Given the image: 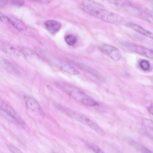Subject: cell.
<instances>
[{"instance_id": "cell-1", "label": "cell", "mask_w": 153, "mask_h": 153, "mask_svg": "<svg viewBox=\"0 0 153 153\" xmlns=\"http://www.w3.org/2000/svg\"><path fill=\"white\" fill-rule=\"evenodd\" d=\"M81 7L89 14L105 22L118 23L123 20L121 16L102 9L99 4L91 0H82Z\"/></svg>"}, {"instance_id": "cell-2", "label": "cell", "mask_w": 153, "mask_h": 153, "mask_svg": "<svg viewBox=\"0 0 153 153\" xmlns=\"http://www.w3.org/2000/svg\"><path fill=\"white\" fill-rule=\"evenodd\" d=\"M57 85L72 98L85 105L91 106L98 105V103L90 96L72 85L63 83H59Z\"/></svg>"}, {"instance_id": "cell-3", "label": "cell", "mask_w": 153, "mask_h": 153, "mask_svg": "<svg viewBox=\"0 0 153 153\" xmlns=\"http://www.w3.org/2000/svg\"><path fill=\"white\" fill-rule=\"evenodd\" d=\"M57 108L70 117L86 125L95 131L99 134L103 136L105 134L104 131L97 124L86 116L80 114L69 108L59 105Z\"/></svg>"}, {"instance_id": "cell-4", "label": "cell", "mask_w": 153, "mask_h": 153, "mask_svg": "<svg viewBox=\"0 0 153 153\" xmlns=\"http://www.w3.org/2000/svg\"><path fill=\"white\" fill-rule=\"evenodd\" d=\"M99 49L103 53L115 61H119L122 57L120 51L112 45L104 44L100 47Z\"/></svg>"}, {"instance_id": "cell-5", "label": "cell", "mask_w": 153, "mask_h": 153, "mask_svg": "<svg viewBox=\"0 0 153 153\" xmlns=\"http://www.w3.org/2000/svg\"><path fill=\"white\" fill-rule=\"evenodd\" d=\"M123 46L128 50L150 58H153V51L146 48L129 42H125Z\"/></svg>"}, {"instance_id": "cell-6", "label": "cell", "mask_w": 153, "mask_h": 153, "mask_svg": "<svg viewBox=\"0 0 153 153\" xmlns=\"http://www.w3.org/2000/svg\"><path fill=\"white\" fill-rule=\"evenodd\" d=\"M0 107L1 110L17 122L21 124H25L24 121L19 115L7 102L3 100H1Z\"/></svg>"}, {"instance_id": "cell-7", "label": "cell", "mask_w": 153, "mask_h": 153, "mask_svg": "<svg viewBox=\"0 0 153 153\" xmlns=\"http://www.w3.org/2000/svg\"><path fill=\"white\" fill-rule=\"evenodd\" d=\"M50 59L53 64L66 73L74 75L79 74V72L77 69L64 61L53 57L51 58Z\"/></svg>"}, {"instance_id": "cell-8", "label": "cell", "mask_w": 153, "mask_h": 153, "mask_svg": "<svg viewBox=\"0 0 153 153\" xmlns=\"http://www.w3.org/2000/svg\"><path fill=\"white\" fill-rule=\"evenodd\" d=\"M24 99L26 105L30 109L39 113L42 115L44 112L39 102L30 96H25Z\"/></svg>"}, {"instance_id": "cell-9", "label": "cell", "mask_w": 153, "mask_h": 153, "mask_svg": "<svg viewBox=\"0 0 153 153\" xmlns=\"http://www.w3.org/2000/svg\"><path fill=\"white\" fill-rule=\"evenodd\" d=\"M126 25L138 33L153 39V32L135 23H129L126 24Z\"/></svg>"}, {"instance_id": "cell-10", "label": "cell", "mask_w": 153, "mask_h": 153, "mask_svg": "<svg viewBox=\"0 0 153 153\" xmlns=\"http://www.w3.org/2000/svg\"><path fill=\"white\" fill-rule=\"evenodd\" d=\"M129 145L136 150L142 153H151L152 152L136 141L128 138L127 140Z\"/></svg>"}, {"instance_id": "cell-11", "label": "cell", "mask_w": 153, "mask_h": 153, "mask_svg": "<svg viewBox=\"0 0 153 153\" xmlns=\"http://www.w3.org/2000/svg\"><path fill=\"white\" fill-rule=\"evenodd\" d=\"M46 27L51 33H54L58 31L61 27V24L58 21L49 20L45 23Z\"/></svg>"}, {"instance_id": "cell-12", "label": "cell", "mask_w": 153, "mask_h": 153, "mask_svg": "<svg viewBox=\"0 0 153 153\" xmlns=\"http://www.w3.org/2000/svg\"><path fill=\"white\" fill-rule=\"evenodd\" d=\"M2 64L4 68L9 73L16 76H19L21 75L19 71L9 61L4 60Z\"/></svg>"}, {"instance_id": "cell-13", "label": "cell", "mask_w": 153, "mask_h": 153, "mask_svg": "<svg viewBox=\"0 0 153 153\" xmlns=\"http://www.w3.org/2000/svg\"><path fill=\"white\" fill-rule=\"evenodd\" d=\"M9 17L11 20L12 26L18 30L22 31L26 29V26L21 21L14 16H10Z\"/></svg>"}, {"instance_id": "cell-14", "label": "cell", "mask_w": 153, "mask_h": 153, "mask_svg": "<svg viewBox=\"0 0 153 153\" xmlns=\"http://www.w3.org/2000/svg\"><path fill=\"white\" fill-rule=\"evenodd\" d=\"M0 47L1 49L4 52L12 55L18 56L20 54L17 50L10 45L3 43L1 44Z\"/></svg>"}, {"instance_id": "cell-15", "label": "cell", "mask_w": 153, "mask_h": 153, "mask_svg": "<svg viewBox=\"0 0 153 153\" xmlns=\"http://www.w3.org/2000/svg\"><path fill=\"white\" fill-rule=\"evenodd\" d=\"M140 17L143 19L153 24V10H145L141 13Z\"/></svg>"}, {"instance_id": "cell-16", "label": "cell", "mask_w": 153, "mask_h": 153, "mask_svg": "<svg viewBox=\"0 0 153 153\" xmlns=\"http://www.w3.org/2000/svg\"><path fill=\"white\" fill-rule=\"evenodd\" d=\"M80 66L85 71L90 74L97 79L102 81L104 80L102 76L97 71L83 64L80 65Z\"/></svg>"}, {"instance_id": "cell-17", "label": "cell", "mask_w": 153, "mask_h": 153, "mask_svg": "<svg viewBox=\"0 0 153 153\" xmlns=\"http://www.w3.org/2000/svg\"><path fill=\"white\" fill-rule=\"evenodd\" d=\"M114 4L123 7L127 6L129 5L128 2L126 0H103Z\"/></svg>"}, {"instance_id": "cell-18", "label": "cell", "mask_w": 153, "mask_h": 153, "mask_svg": "<svg viewBox=\"0 0 153 153\" xmlns=\"http://www.w3.org/2000/svg\"><path fill=\"white\" fill-rule=\"evenodd\" d=\"M65 40L68 45L70 46H73L76 44L77 39L74 35L69 34L65 37Z\"/></svg>"}, {"instance_id": "cell-19", "label": "cell", "mask_w": 153, "mask_h": 153, "mask_svg": "<svg viewBox=\"0 0 153 153\" xmlns=\"http://www.w3.org/2000/svg\"><path fill=\"white\" fill-rule=\"evenodd\" d=\"M86 146L88 147L93 151L97 153H102L104 152L98 146L91 143H87Z\"/></svg>"}, {"instance_id": "cell-20", "label": "cell", "mask_w": 153, "mask_h": 153, "mask_svg": "<svg viewBox=\"0 0 153 153\" xmlns=\"http://www.w3.org/2000/svg\"><path fill=\"white\" fill-rule=\"evenodd\" d=\"M0 17L1 21L7 25H12L11 20L9 17H7L0 12Z\"/></svg>"}, {"instance_id": "cell-21", "label": "cell", "mask_w": 153, "mask_h": 153, "mask_svg": "<svg viewBox=\"0 0 153 153\" xmlns=\"http://www.w3.org/2000/svg\"><path fill=\"white\" fill-rule=\"evenodd\" d=\"M140 66L143 70H148L150 67V65L149 62L145 60H142L140 63Z\"/></svg>"}, {"instance_id": "cell-22", "label": "cell", "mask_w": 153, "mask_h": 153, "mask_svg": "<svg viewBox=\"0 0 153 153\" xmlns=\"http://www.w3.org/2000/svg\"><path fill=\"white\" fill-rule=\"evenodd\" d=\"M10 150L13 152L14 153H22V152L18 148L15 146L10 144L8 146Z\"/></svg>"}, {"instance_id": "cell-23", "label": "cell", "mask_w": 153, "mask_h": 153, "mask_svg": "<svg viewBox=\"0 0 153 153\" xmlns=\"http://www.w3.org/2000/svg\"><path fill=\"white\" fill-rule=\"evenodd\" d=\"M24 2L22 0H12L10 1V3L11 4L19 6L23 5Z\"/></svg>"}, {"instance_id": "cell-24", "label": "cell", "mask_w": 153, "mask_h": 153, "mask_svg": "<svg viewBox=\"0 0 153 153\" xmlns=\"http://www.w3.org/2000/svg\"><path fill=\"white\" fill-rule=\"evenodd\" d=\"M30 1L35 2L41 3V4H46L49 3L52 0H30Z\"/></svg>"}, {"instance_id": "cell-25", "label": "cell", "mask_w": 153, "mask_h": 153, "mask_svg": "<svg viewBox=\"0 0 153 153\" xmlns=\"http://www.w3.org/2000/svg\"><path fill=\"white\" fill-rule=\"evenodd\" d=\"M148 110L151 114L153 115V104H152L148 108Z\"/></svg>"}, {"instance_id": "cell-26", "label": "cell", "mask_w": 153, "mask_h": 153, "mask_svg": "<svg viewBox=\"0 0 153 153\" xmlns=\"http://www.w3.org/2000/svg\"><path fill=\"white\" fill-rule=\"evenodd\" d=\"M9 0H0V5H3L5 4Z\"/></svg>"}]
</instances>
